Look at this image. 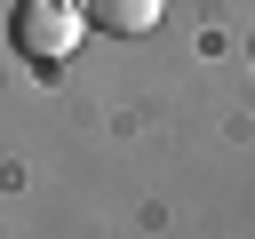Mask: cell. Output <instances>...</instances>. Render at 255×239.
Listing matches in <instances>:
<instances>
[{
	"instance_id": "cell-1",
	"label": "cell",
	"mask_w": 255,
	"mask_h": 239,
	"mask_svg": "<svg viewBox=\"0 0 255 239\" xmlns=\"http://www.w3.org/2000/svg\"><path fill=\"white\" fill-rule=\"evenodd\" d=\"M8 32H16V56H24V64L56 72V64H72V48H80L96 24H88V8H72V0H24Z\"/></svg>"
},
{
	"instance_id": "cell-2",
	"label": "cell",
	"mask_w": 255,
	"mask_h": 239,
	"mask_svg": "<svg viewBox=\"0 0 255 239\" xmlns=\"http://www.w3.org/2000/svg\"><path fill=\"white\" fill-rule=\"evenodd\" d=\"M96 32H151L159 24V0H80Z\"/></svg>"
}]
</instances>
